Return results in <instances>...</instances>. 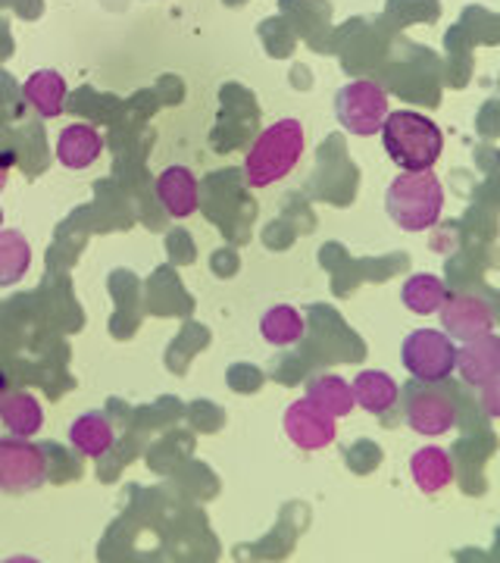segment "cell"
I'll list each match as a JSON object with an SVG mask.
<instances>
[{
    "label": "cell",
    "instance_id": "52a82bcc",
    "mask_svg": "<svg viewBox=\"0 0 500 563\" xmlns=\"http://www.w3.org/2000/svg\"><path fill=\"white\" fill-rule=\"evenodd\" d=\"M47 479V457L38 444L10 435L0 439V492L25 495L35 492Z\"/></svg>",
    "mask_w": 500,
    "mask_h": 563
},
{
    "label": "cell",
    "instance_id": "8992f818",
    "mask_svg": "<svg viewBox=\"0 0 500 563\" xmlns=\"http://www.w3.org/2000/svg\"><path fill=\"white\" fill-rule=\"evenodd\" d=\"M335 117L344 132H351L357 139H369L379 132L381 122L388 117V95L379 81H347L335 95Z\"/></svg>",
    "mask_w": 500,
    "mask_h": 563
},
{
    "label": "cell",
    "instance_id": "7402d4cb",
    "mask_svg": "<svg viewBox=\"0 0 500 563\" xmlns=\"http://www.w3.org/2000/svg\"><path fill=\"white\" fill-rule=\"evenodd\" d=\"M498 383L485 385V388H479L481 395H485V410H488V417H498Z\"/></svg>",
    "mask_w": 500,
    "mask_h": 563
},
{
    "label": "cell",
    "instance_id": "ffe728a7",
    "mask_svg": "<svg viewBox=\"0 0 500 563\" xmlns=\"http://www.w3.org/2000/svg\"><path fill=\"white\" fill-rule=\"evenodd\" d=\"M444 298H447V288L432 273H416V276H410V279L403 282V288H400V301H403V307L410 313H416V317L438 313Z\"/></svg>",
    "mask_w": 500,
    "mask_h": 563
},
{
    "label": "cell",
    "instance_id": "d4e9b609",
    "mask_svg": "<svg viewBox=\"0 0 500 563\" xmlns=\"http://www.w3.org/2000/svg\"><path fill=\"white\" fill-rule=\"evenodd\" d=\"M0 225H3V210H0Z\"/></svg>",
    "mask_w": 500,
    "mask_h": 563
},
{
    "label": "cell",
    "instance_id": "d6986e66",
    "mask_svg": "<svg viewBox=\"0 0 500 563\" xmlns=\"http://www.w3.org/2000/svg\"><path fill=\"white\" fill-rule=\"evenodd\" d=\"M260 335L263 342L273 344V347H291L307 335V320H303L300 310L288 307V303H279V307L263 313Z\"/></svg>",
    "mask_w": 500,
    "mask_h": 563
},
{
    "label": "cell",
    "instance_id": "ac0fdd59",
    "mask_svg": "<svg viewBox=\"0 0 500 563\" xmlns=\"http://www.w3.org/2000/svg\"><path fill=\"white\" fill-rule=\"evenodd\" d=\"M69 442L85 457H103L116 442V432L103 413H81L79 420L69 426Z\"/></svg>",
    "mask_w": 500,
    "mask_h": 563
},
{
    "label": "cell",
    "instance_id": "5b68a950",
    "mask_svg": "<svg viewBox=\"0 0 500 563\" xmlns=\"http://www.w3.org/2000/svg\"><path fill=\"white\" fill-rule=\"evenodd\" d=\"M403 417H407V426L420 435H429V439L447 435L460 417L457 395L441 385L413 379V385L403 388Z\"/></svg>",
    "mask_w": 500,
    "mask_h": 563
},
{
    "label": "cell",
    "instance_id": "ba28073f",
    "mask_svg": "<svg viewBox=\"0 0 500 563\" xmlns=\"http://www.w3.org/2000/svg\"><path fill=\"white\" fill-rule=\"evenodd\" d=\"M438 313L444 335L451 342H473V339L495 332V310L479 295H466V291L447 295L438 307Z\"/></svg>",
    "mask_w": 500,
    "mask_h": 563
},
{
    "label": "cell",
    "instance_id": "4fadbf2b",
    "mask_svg": "<svg viewBox=\"0 0 500 563\" xmlns=\"http://www.w3.org/2000/svg\"><path fill=\"white\" fill-rule=\"evenodd\" d=\"M22 98L38 117L57 120L66 110V79L57 69H35L29 79L22 81Z\"/></svg>",
    "mask_w": 500,
    "mask_h": 563
},
{
    "label": "cell",
    "instance_id": "2e32d148",
    "mask_svg": "<svg viewBox=\"0 0 500 563\" xmlns=\"http://www.w3.org/2000/svg\"><path fill=\"white\" fill-rule=\"evenodd\" d=\"M0 420L10 429V435L32 439L44 426V410H41L38 398L32 391H7L3 407H0Z\"/></svg>",
    "mask_w": 500,
    "mask_h": 563
},
{
    "label": "cell",
    "instance_id": "8fae6325",
    "mask_svg": "<svg viewBox=\"0 0 500 563\" xmlns=\"http://www.w3.org/2000/svg\"><path fill=\"white\" fill-rule=\"evenodd\" d=\"M157 198L173 220H188L200 207L198 176L188 166H166L157 176Z\"/></svg>",
    "mask_w": 500,
    "mask_h": 563
},
{
    "label": "cell",
    "instance_id": "30bf717a",
    "mask_svg": "<svg viewBox=\"0 0 500 563\" xmlns=\"http://www.w3.org/2000/svg\"><path fill=\"white\" fill-rule=\"evenodd\" d=\"M460 379L473 388H485V385L498 383L500 379V339L495 332L473 339V342H463L457 347V366Z\"/></svg>",
    "mask_w": 500,
    "mask_h": 563
},
{
    "label": "cell",
    "instance_id": "3957f363",
    "mask_svg": "<svg viewBox=\"0 0 500 563\" xmlns=\"http://www.w3.org/2000/svg\"><path fill=\"white\" fill-rule=\"evenodd\" d=\"M385 210L403 232H429L444 210V185L432 169L403 173L388 185Z\"/></svg>",
    "mask_w": 500,
    "mask_h": 563
},
{
    "label": "cell",
    "instance_id": "cb8c5ba5",
    "mask_svg": "<svg viewBox=\"0 0 500 563\" xmlns=\"http://www.w3.org/2000/svg\"><path fill=\"white\" fill-rule=\"evenodd\" d=\"M7 391H10V385H7V376L0 373V407H3V398H7Z\"/></svg>",
    "mask_w": 500,
    "mask_h": 563
},
{
    "label": "cell",
    "instance_id": "44dd1931",
    "mask_svg": "<svg viewBox=\"0 0 500 563\" xmlns=\"http://www.w3.org/2000/svg\"><path fill=\"white\" fill-rule=\"evenodd\" d=\"M32 266V244L25 242L22 232L0 229V288H10L25 279Z\"/></svg>",
    "mask_w": 500,
    "mask_h": 563
},
{
    "label": "cell",
    "instance_id": "603a6c76",
    "mask_svg": "<svg viewBox=\"0 0 500 563\" xmlns=\"http://www.w3.org/2000/svg\"><path fill=\"white\" fill-rule=\"evenodd\" d=\"M10 166H13V157H10V154H0V191H3L7 181H10Z\"/></svg>",
    "mask_w": 500,
    "mask_h": 563
},
{
    "label": "cell",
    "instance_id": "277c9868",
    "mask_svg": "<svg viewBox=\"0 0 500 563\" xmlns=\"http://www.w3.org/2000/svg\"><path fill=\"white\" fill-rule=\"evenodd\" d=\"M400 361L416 383L441 385L454 376L457 347L438 329H416L403 339Z\"/></svg>",
    "mask_w": 500,
    "mask_h": 563
},
{
    "label": "cell",
    "instance_id": "5bb4252c",
    "mask_svg": "<svg viewBox=\"0 0 500 563\" xmlns=\"http://www.w3.org/2000/svg\"><path fill=\"white\" fill-rule=\"evenodd\" d=\"M410 476H413V483H416L422 495H438L454 483L457 470H454V461H451V454L444 448L429 444V448H420L410 457Z\"/></svg>",
    "mask_w": 500,
    "mask_h": 563
},
{
    "label": "cell",
    "instance_id": "7c38bea8",
    "mask_svg": "<svg viewBox=\"0 0 500 563\" xmlns=\"http://www.w3.org/2000/svg\"><path fill=\"white\" fill-rule=\"evenodd\" d=\"M100 154H103V135L88 122L66 125L57 139V161L66 169H88L100 161Z\"/></svg>",
    "mask_w": 500,
    "mask_h": 563
},
{
    "label": "cell",
    "instance_id": "9c48e42d",
    "mask_svg": "<svg viewBox=\"0 0 500 563\" xmlns=\"http://www.w3.org/2000/svg\"><path fill=\"white\" fill-rule=\"evenodd\" d=\"M281 426H285V435L300 451H322L338 439L335 417H329L310 398H298V401L288 404Z\"/></svg>",
    "mask_w": 500,
    "mask_h": 563
},
{
    "label": "cell",
    "instance_id": "9a60e30c",
    "mask_svg": "<svg viewBox=\"0 0 500 563\" xmlns=\"http://www.w3.org/2000/svg\"><path fill=\"white\" fill-rule=\"evenodd\" d=\"M351 391H354V404L373 417H385L400 401V385L385 369H363L351 385Z\"/></svg>",
    "mask_w": 500,
    "mask_h": 563
},
{
    "label": "cell",
    "instance_id": "e0dca14e",
    "mask_svg": "<svg viewBox=\"0 0 500 563\" xmlns=\"http://www.w3.org/2000/svg\"><path fill=\"white\" fill-rule=\"evenodd\" d=\"M303 398H310V401L322 407L329 417H347L357 404H354V391H351V383L347 379H341L335 373H320V376H313L310 385H307V395Z\"/></svg>",
    "mask_w": 500,
    "mask_h": 563
},
{
    "label": "cell",
    "instance_id": "6da1fadb",
    "mask_svg": "<svg viewBox=\"0 0 500 563\" xmlns=\"http://www.w3.org/2000/svg\"><path fill=\"white\" fill-rule=\"evenodd\" d=\"M379 132L388 157L403 173L432 169L444 151V135H441L438 122L429 120L425 113H416V110L388 113Z\"/></svg>",
    "mask_w": 500,
    "mask_h": 563
},
{
    "label": "cell",
    "instance_id": "7a4b0ae2",
    "mask_svg": "<svg viewBox=\"0 0 500 563\" xmlns=\"http://www.w3.org/2000/svg\"><path fill=\"white\" fill-rule=\"evenodd\" d=\"M303 144H307V135H303L300 120L288 117V120L266 125L244 157V181L251 188H269L285 176H291V169L303 157Z\"/></svg>",
    "mask_w": 500,
    "mask_h": 563
}]
</instances>
